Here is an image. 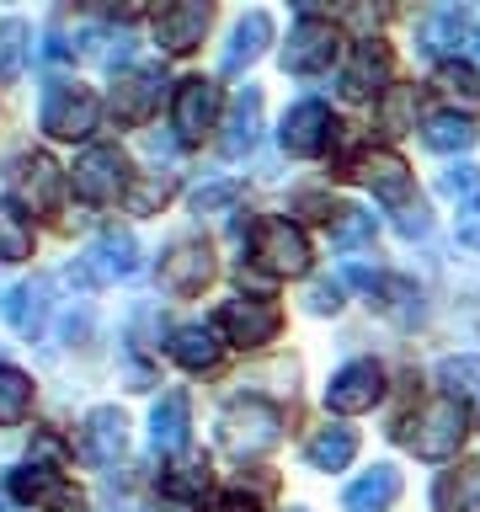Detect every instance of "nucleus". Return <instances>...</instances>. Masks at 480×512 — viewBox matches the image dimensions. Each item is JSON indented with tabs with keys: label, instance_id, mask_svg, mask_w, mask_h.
Masks as SVG:
<instances>
[{
	"label": "nucleus",
	"instance_id": "nucleus-45",
	"mask_svg": "<svg viewBox=\"0 0 480 512\" xmlns=\"http://www.w3.org/2000/svg\"><path fill=\"white\" fill-rule=\"evenodd\" d=\"M208 512H256V502H251V496H219Z\"/></svg>",
	"mask_w": 480,
	"mask_h": 512
},
{
	"label": "nucleus",
	"instance_id": "nucleus-37",
	"mask_svg": "<svg viewBox=\"0 0 480 512\" xmlns=\"http://www.w3.org/2000/svg\"><path fill=\"white\" fill-rule=\"evenodd\" d=\"M438 192L443 198H480V166H448L443 176H438Z\"/></svg>",
	"mask_w": 480,
	"mask_h": 512
},
{
	"label": "nucleus",
	"instance_id": "nucleus-42",
	"mask_svg": "<svg viewBox=\"0 0 480 512\" xmlns=\"http://www.w3.org/2000/svg\"><path fill=\"white\" fill-rule=\"evenodd\" d=\"M310 310H315V315L342 310V283H331V278H326V283H315V288H310Z\"/></svg>",
	"mask_w": 480,
	"mask_h": 512
},
{
	"label": "nucleus",
	"instance_id": "nucleus-18",
	"mask_svg": "<svg viewBox=\"0 0 480 512\" xmlns=\"http://www.w3.org/2000/svg\"><path fill=\"white\" fill-rule=\"evenodd\" d=\"M464 32H470V11L464 6H432L422 22H416V48L448 64V54L464 43Z\"/></svg>",
	"mask_w": 480,
	"mask_h": 512
},
{
	"label": "nucleus",
	"instance_id": "nucleus-5",
	"mask_svg": "<svg viewBox=\"0 0 480 512\" xmlns=\"http://www.w3.org/2000/svg\"><path fill=\"white\" fill-rule=\"evenodd\" d=\"M160 96H166V70L160 64H139V70H123L118 80H112V123L118 128H139L150 112L160 107Z\"/></svg>",
	"mask_w": 480,
	"mask_h": 512
},
{
	"label": "nucleus",
	"instance_id": "nucleus-34",
	"mask_svg": "<svg viewBox=\"0 0 480 512\" xmlns=\"http://www.w3.org/2000/svg\"><path fill=\"white\" fill-rule=\"evenodd\" d=\"M438 379L454 400H470V395H480V358H448L438 368Z\"/></svg>",
	"mask_w": 480,
	"mask_h": 512
},
{
	"label": "nucleus",
	"instance_id": "nucleus-13",
	"mask_svg": "<svg viewBox=\"0 0 480 512\" xmlns=\"http://www.w3.org/2000/svg\"><path fill=\"white\" fill-rule=\"evenodd\" d=\"M384 80H390V48L379 38H358L352 59L342 64V96L347 102H368V96L384 91Z\"/></svg>",
	"mask_w": 480,
	"mask_h": 512
},
{
	"label": "nucleus",
	"instance_id": "nucleus-11",
	"mask_svg": "<svg viewBox=\"0 0 480 512\" xmlns=\"http://www.w3.org/2000/svg\"><path fill=\"white\" fill-rule=\"evenodd\" d=\"M171 123H176V139L182 144H203V134L219 123V86L203 75H192L176 86V102H171Z\"/></svg>",
	"mask_w": 480,
	"mask_h": 512
},
{
	"label": "nucleus",
	"instance_id": "nucleus-47",
	"mask_svg": "<svg viewBox=\"0 0 480 512\" xmlns=\"http://www.w3.org/2000/svg\"><path fill=\"white\" fill-rule=\"evenodd\" d=\"M288 512H304V507H288Z\"/></svg>",
	"mask_w": 480,
	"mask_h": 512
},
{
	"label": "nucleus",
	"instance_id": "nucleus-29",
	"mask_svg": "<svg viewBox=\"0 0 480 512\" xmlns=\"http://www.w3.org/2000/svg\"><path fill=\"white\" fill-rule=\"evenodd\" d=\"M32 251V219L16 198H0V256L6 262H22Z\"/></svg>",
	"mask_w": 480,
	"mask_h": 512
},
{
	"label": "nucleus",
	"instance_id": "nucleus-2",
	"mask_svg": "<svg viewBox=\"0 0 480 512\" xmlns=\"http://www.w3.org/2000/svg\"><path fill=\"white\" fill-rule=\"evenodd\" d=\"M251 262L262 272H272V278H299V272H310V240L288 219H256Z\"/></svg>",
	"mask_w": 480,
	"mask_h": 512
},
{
	"label": "nucleus",
	"instance_id": "nucleus-41",
	"mask_svg": "<svg viewBox=\"0 0 480 512\" xmlns=\"http://www.w3.org/2000/svg\"><path fill=\"white\" fill-rule=\"evenodd\" d=\"M368 235H374V219H368V214H352V208H342V219H336V240H342V246H363Z\"/></svg>",
	"mask_w": 480,
	"mask_h": 512
},
{
	"label": "nucleus",
	"instance_id": "nucleus-10",
	"mask_svg": "<svg viewBox=\"0 0 480 512\" xmlns=\"http://www.w3.org/2000/svg\"><path fill=\"white\" fill-rule=\"evenodd\" d=\"M352 176L374 192V198H384L390 208H411L416 203V187H411V171L406 160H400L395 150H363L358 160H352Z\"/></svg>",
	"mask_w": 480,
	"mask_h": 512
},
{
	"label": "nucleus",
	"instance_id": "nucleus-15",
	"mask_svg": "<svg viewBox=\"0 0 480 512\" xmlns=\"http://www.w3.org/2000/svg\"><path fill=\"white\" fill-rule=\"evenodd\" d=\"M48 278H32V283H22V288H11L6 299H0V320L6 326H16L32 342V336H43V320H48V310H54V294H48Z\"/></svg>",
	"mask_w": 480,
	"mask_h": 512
},
{
	"label": "nucleus",
	"instance_id": "nucleus-22",
	"mask_svg": "<svg viewBox=\"0 0 480 512\" xmlns=\"http://www.w3.org/2000/svg\"><path fill=\"white\" fill-rule=\"evenodd\" d=\"M11 491L16 496H27V502H38V507H54V512H80V496L59 480V470H48V464H27V470H16L11 475Z\"/></svg>",
	"mask_w": 480,
	"mask_h": 512
},
{
	"label": "nucleus",
	"instance_id": "nucleus-32",
	"mask_svg": "<svg viewBox=\"0 0 480 512\" xmlns=\"http://www.w3.org/2000/svg\"><path fill=\"white\" fill-rule=\"evenodd\" d=\"M416 107H422L416 86H390L379 96V128L384 134H406V128H416Z\"/></svg>",
	"mask_w": 480,
	"mask_h": 512
},
{
	"label": "nucleus",
	"instance_id": "nucleus-4",
	"mask_svg": "<svg viewBox=\"0 0 480 512\" xmlns=\"http://www.w3.org/2000/svg\"><path fill=\"white\" fill-rule=\"evenodd\" d=\"M70 187H75V198L80 203H112L118 192H128V160L118 144H91L86 155L75 160V171H70Z\"/></svg>",
	"mask_w": 480,
	"mask_h": 512
},
{
	"label": "nucleus",
	"instance_id": "nucleus-39",
	"mask_svg": "<svg viewBox=\"0 0 480 512\" xmlns=\"http://www.w3.org/2000/svg\"><path fill=\"white\" fill-rule=\"evenodd\" d=\"M240 198H246V187H240V182H203L198 192H192V208L203 214V208H230Z\"/></svg>",
	"mask_w": 480,
	"mask_h": 512
},
{
	"label": "nucleus",
	"instance_id": "nucleus-9",
	"mask_svg": "<svg viewBox=\"0 0 480 512\" xmlns=\"http://www.w3.org/2000/svg\"><path fill=\"white\" fill-rule=\"evenodd\" d=\"M278 326H283L278 299L246 294V299H230V304L219 310V331L230 336L235 347H262V342H272V336H278Z\"/></svg>",
	"mask_w": 480,
	"mask_h": 512
},
{
	"label": "nucleus",
	"instance_id": "nucleus-43",
	"mask_svg": "<svg viewBox=\"0 0 480 512\" xmlns=\"http://www.w3.org/2000/svg\"><path fill=\"white\" fill-rule=\"evenodd\" d=\"M454 235H459L464 251H480V208H464L459 224H454Z\"/></svg>",
	"mask_w": 480,
	"mask_h": 512
},
{
	"label": "nucleus",
	"instance_id": "nucleus-17",
	"mask_svg": "<svg viewBox=\"0 0 480 512\" xmlns=\"http://www.w3.org/2000/svg\"><path fill=\"white\" fill-rule=\"evenodd\" d=\"M331 139V107L326 102H299L283 118V150L288 155H320Z\"/></svg>",
	"mask_w": 480,
	"mask_h": 512
},
{
	"label": "nucleus",
	"instance_id": "nucleus-44",
	"mask_svg": "<svg viewBox=\"0 0 480 512\" xmlns=\"http://www.w3.org/2000/svg\"><path fill=\"white\" fill-rule=\"evenodd\" d=\"M427 224H432V219H427V208H422V203H411V208H400V230H406V235H422V230H427Z\"/></svg>",
	"mask_w": 480,
	"mask_h": 512
},
{
	"label": "nucleus",
	"instance_id": "nucleus-36",
	"mask_svg": "<svg viewBox=\"0 0 480 512\" xmlns=\"http://www.w3.org/2000/svg\"><path fill=\"white\" fill-rule=\"evenodd\" d=\"M166 198H171V176H144V182L128 187V208H134V214H155Z\"/></svg>",
	"mask_w": 480,
	"mask_h": 512
},
{
	"label": "nucleus",
	"instance_id": "nucleus-7",
	"mask_svg": "<svg viewBox=\"0 0 480 512\" xmlns=\"http://www.w3.org/2000/svg\"><path fill=\"white\" fill-rule=\"evenodd\" d=\"M38 123L54 139H86L91 128L102 123V107H96V96L80 91V86H54L38 107Z\"/></svg>",
	"mask_w": 480,
	"mask_h": 512
},
{
	"label": "nucleus",
	"instance_id": "nucleus-14",
	"mask_svg": "<svg viewBox=\"0 0 480 512\" xmlns=\"http://www.w3.org/2000/svg\"><path fill=\"white\" fill-rule=\"evenodd\" d=\"M208 22H214V6H160L155 11V43L166 54H192L203 43Z\"/></svg>",
	"mask_w": 480,
	"mask_h": 512
},
{
	"label": "nucleus",
	"instance_id": "nucleus-20",
	"mask_svg": "<svg viewBox=\"0 0 480 512\" xmlns=\"http://www.w3.org/2000/svg\"><path fill=\"white\" fill-rule=\"evenodd\" d=\"M272 38V22H267V11H246L235 22L230 32V43H224V59H219V70L224 75H240V70H251L256 59H262V48Z\"/></svg>",
	"mask_w": 480,
	"mask_h": 512
},
{
	"label": "nucleus",
	"instance_id": "nucleus-26",
	"mask_svg": "<svg viewBox=\"0 0 480 512\" xmlns=\"http://www.w3.org/2000/svg\"><path fill=\"white\" fill-rule=\"evenodd\" d=\"M352 454H358V432L342 427V422L320 427L315 438L304 443V459H310L315 470H342V464H352Z\"/></svg>",
	"mask_w": 480,
	"mask_h": 512
},
{
	"label": "nucleus",
	"instance_id": "nucleus-38",
	"mask_svg": "<svg viewBox=\"0 0 480 512\" xmlns=\"http://www.w3.org/2000/svg\"><path fill=\"white\" fill-rule=\"evenodd\" d=\"M379 288H384L379 299L390 304V310H395L400 320H416V315H422V299H416V288H411V283H400V278H384Z\"/></svg>",
	"mask_w": 480,
	"mask_h": 512
},
{
	"label": "nucleus",
	"instance_id": "nucleus-46",
	"mask_svg": "<svg viewBox=\"0 0 480 512\" xmlns=\"http://www.w3.org/2000/svg\"><path fill=\"white\" fill-rule=\"evenodd\" d=\"M0 512H16V507H11V502H0Z\"/></svg>",
	"mask_w": 480,
	"mask_h": 512
},
{
	"label": "nucleus",
	"instance_id": "nucleus-1",
	"mask_svg": "<svg viewBox=\"0 0 480 512\" xmlns=\"http://www.w3.org/2000/svg\"><path fill=\"white\" fill-rule=\"evenodd\" d=\"M283 438V411L262 395H235L219 411V448L235 459H256Z\"/></svg>",
	"mask_w": 480,
	"mask_h": 512
},
{
	"label": "nucleus",
	"instance_id": "nucleus-6",
	"mask_svg": "<svg viewBox=\"0 0 480 512\" xmlns=\"http://www.w3.org/2000/svg\"><path fill=\"white\" fill-rule=\"evenodd\" d=\"M134 267H139L134 235H128V230H102L86 251H80V262L70 267V278H80V283H118Z\"/></svg>",
	"mask_w": 480,
	"mask_h": 512
},
{
	"label": "nucleus",
	"instance_id": "nucleus-3",
	"mask_svg": "<svg viewBox=\"0 0 480 512\" xmlns=\"http://www.w3.org/2000/svg\"><path fill=\"white\" fill-rule=\"evenodd\" d=\"M411 448L422 459H454L459 454V443H464V400L454 395H443V400H427L422 411H416V427L406 432Z\"/></svg>",
	"mask_w": 480,
	"mask_h": 512
},
{
	"label": "nucleus",
	"instance_id": "nucleus-21",
	"mask_svg": "<svg viewBox=\"0 0 480 512\" xmlns=\"http://www.w3.org/2000/svg\"><path fill=\"white\" fill-rule=\"evenodd\" d=\"M64 198V176L48 155H27L22 166H16V203L27 208H54Z\"/></svg>",
	"mask_w": 480,
	"mask_h": 512
},
{
	"label": "nucleus",
	"instance_id": "nucleus-30",
	"mask_svg": "<svg viewBox=\"0 0 480 512\" xmlns=\"http://www.w3.org/2000/svg\"><path fill=\"white\" fill-rule=\"evenodd\" d=\"M438 512H480V464L438 480Z\"/></svg>",
	"mask_w": 480,
	"mask_h": 512
},
{
	"label": "nucleus",
	"instance_id": "nucleus-33",
	"mask_svg": "<svg viewBox=\"0 0 480 512\" xmlns=\"http://www.w3.org/2000/svg\"><path fill=\"white\" fill-rule=\"evenodd\" d=\"M22 64H27V27L11 16V22H0V80H16Z\"/></svg>",
	"mask_w": 480,
	"mask_h": 512
},
{
	"label": "nucleus",
	"instance_id": "nucleus-16",
	"mask_svg": "<svg viewBox=\"0 0 480 512\" xmlns=\"http://www.w3.org/2000/svg\"><path fill=\"white\" fill-rule=\"evenodd\" d=\"M208 278H214V256H208V246H192V240L171 246L166 262H160V288L166 294H198Z\"/></svg>",
	"mask_w": 480,
	"mask_h": 512
},
{
	"label": "nucleus",
	"instance_id": "nucleus-40",
	"mask_svg": "<svg viewBox=\"0 0 480 512\" xmlns=\"http://www.w3.org/2000/svg\"><path fill=\"white\" fill-rule=\"evenodd\" d=\"M203 486H208L203 464H176V470L166 475V496H198Z\"/></svg>",
	"mask_w": 480,
	"mask_h": 512
},
{
	"label": "nucleus",
	"instance_id": "nucleus-35",
	"mask_svg": "<svg viewBox=\"0 0 480 512\" xmlns=\"http://www.w3.org/2000/svg\"><path fill=\"white\" fill-rule=\"evenodd\" d=\"M438 86H443L448 96H459L464 112H475V107H480V80H475L470 64H438Z\"/></svg>",
	"mask_w": 480,
	"mask_h": 512
},
{
	"label": "nucleus",
	"instance_id": "nucleus-28",
	"mask_svg": "<svg viewBox=\"0 0 480 512\" xmlns=\"http://www.w3.org/2000/svg\"><path fill=\"white\" fill-rule=\"evenodd\" d=\"M422 139H427V150L454 155V150H470L475 144V123L464 118V112H438V118L422 123Z\"/></svg>",
	"mask_w": 480,
	"mask_h": 512
},
{
	"label": "nucleus",
	"instance_id": "nucleus-25",
	"mask_svg": "<svg viewBox=\"0 0 480 512\" xmlns=\"http://www.w3.org/2000/svg\"><path fill=\"white\" fill-rule=\"evenodd\" d=\"M150 443H155V454H176V448L187 443V395L182 390H171V395L155 400V411H150Z\"/></svg>",
	"mask_w": 480,
	"mask_h": 512
},
{
	"label": "nucleus",
	"instance_id": "nucleus-12",
	"mask_svg": "<svg viewBox=\"0 0 480 512\" xmlns=\"http://www.w3.org/2000/svg\"><path fill=\"white\" fill-rule=\"evenodd\" d=\"M384 395V368L374 358H358V363H342L326 384V406L342 411V416H358L368 411L374 400Z\"/></svg>",
	"mask_w": 480,
	"mask_h": 512
},
{
	"label": "nucleus",
	"instance_id": "nucleus-24",
	"mask_svg": "<svg viewBox=\"0 0 480 512\" xmlns=\"http://www.w3.org/2000/svg\"><path fill=\"white\" fill-rule=\"evenodd\" d=\"M256 118H262V91L246 86V91H235V107H230V123H224V139H219V150L240 160L256 144Z\"/></svg>",
	"mask_w": 480,
	"mask_h": 512
},
{
	"label": "nucleus",
	"instance_id": "nucleus-31",
	"mask_svg": "<svg viewBox=\"0 0 480 512\" xmlns=\"http://www.w3.org/2000/svg\"><path fill=\"white\" fill-rule=\"evenodd\" d=\"M32 411V379L22 368L0 363V427H16Z\"/></svg>",
	"mask_w": 480,
	"mask_h": 512
},
{
	"label": "nucleus",
	"instance_id": "nucleus-27",
	"mask_svg": "<svg viewBox=\"0 0 480 512\" xmlns=\"http://www.w3.org/2000/svg\"><path fill=\"white\" fill-rule=\"evenodd\" d=\"M171 358L192 368V374H203V368H214L219 363V336L208 331V326H182L171 336Z\"/></svg>",
	"mask_w": 480,
	"mask_h": 512
},
{
	"label": "nucleus",
	"instance_id": "nucleus-23",
	"mask_svg": "<svg viewBox=\"0 0 480 512\" xmlns=\"http://www.w3.org/2000/svg\"><path fill=\"white\" fill-rule=\"evenodd\" d=\"M395 496H400V470L395 464H374V470H363L342 491V507L347 512H379V507H390Z\"/></svg>",
	"mask_w": 480,
	"mask_h": 512
},
{
	"label": "nucleus",
	"instance_id": "nucleus-19",
	"mask_svg": "<svg viewBox=\"0 0 480 512\" xmlns=\"http://www.w3.org/2000/svg\"><path fill=\"white\" fill-rule=\"evenodd\" d=\"M86 459L91 464H118L123 459V448H128V422H123V411L118 406H96L91 416H86Z\"/></svg>",
	"mask_w": 480,
	"mask_h": 512
},
{
	"label": "nucleus",
	"instance_id": "nucleus-8",
	"mask_svg": "<svg viewBox=\"0 0 480 512\" xmlns=\"http://www.w3.org/2000/svg\"><path fill=\"white\" fill-rule=\"evenodd\" d=\"M331 59H336V27L320 22L315 11H304L299 27L283 43V70L288 75H320V70H331Z\"/></svg>",
	"mask_w": 480,
	"mask_h": 512
}]
</instances>
